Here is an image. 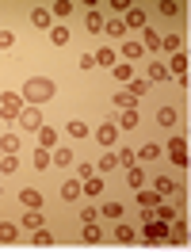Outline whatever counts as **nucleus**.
<instances>
[{"mask_svg":"<svg viewBox=\"0 0 191 252\" xmlns=\"http://www.w3.org/2000/svg\"><path fill=\"white\" fill-rule=\"evenodd\" d=\"M19 95H23V103L42 107L46 99H54V95H58V84H54L50 77H31L27 84H23V92H19Z\"/></svg>","mask_w":191,"mask_h":252,"instance_id":"f257e3e1","label":"nucleus"},{"mask_svg":"<svg viewBox=\"0 0 191 252\" xmlns=\"http://www.w3.org/2000/svg\"><path fill=\"white\" fill-rule=\"evenodd\" d=\"M23 107H27V103H23L19 92H0V119H12V123H16Z\"/></svg>","mask_w":191,"mask_h":252,"instance_id":"f03ea898","label":"nucleus"},{"mask_svg":"<svg viewBox=\"0 0 191 252\" xmlns=\"http://www.w3.org/2000/svg\"><path fill=\"white\" fill-rule=\"evenodd\" d=\"M142 241H145V245H157V241H168V221H160V218H145Z\"/></svg>","mask_w":191,"mask_h":252,"instance_id":"7ed1b4c3","label":"nucleus"},{"mask_svg":"<svg viewBox=\"0 0 191 252\" xmlns=\"http://www.w3.org/2000/svg\"><path fill=\"white\" fill-rule=\"evenodd\" d=\"M164 153H168V160H172L176 168H188V142L184 138H168V145H164Z\"/></svg>","mask_w":191,"mask_h":252,"instance_id":"20e7f679","label":"nucleus"},{"mask_svg":"<svg viewBox=\"0 0 191 252\" xmlns=\"http://www.w3.org/2000/svg\"><path fill=\"white\" fill-rule=\"evenodd\" d=\"M164 69H168V77H176L184 88H188V54L180 50V54H172L168 62H164Z\"/></svg>","mask_w":191,"mask_h":252,"instance_id":"39448f33","label":"nucleus"},{"mask_svg":"<svg viewBox=\"0 0 191 252\" xmlns=\"http://www.w3.org/2000/svg\"><path fill=\"white\" fill-rule=\"evenodd\" d=\"M42 206H27V214H23V218H19V229H27V233H31V229H42Z\"/></svg>","mask_w":191,"mask_h":252,"instance_id":"423d86ee","label":"nucleus"},{"mask_svg":"<svg viewBox=\"0 0 191 252\" xmlns=\"http://www.w3.org/2000/svg\"><path fill=\"white\" fill-rule=\"evenodd\" d=\"M123 16H127V19H123V27H134V31H145V27H149V23H145V12L138 8V4H130Z\"/></svg>","mask_w":191,"mask_h":252,"instance_id":"0eeeda50","label":"nucleus"},{"mask_svg":"<svg viewBox=\"0 0 191 252\" xmlns=\"http://www.w3.org/2000/svg\"><path fill=\"white\" fill-rule=\"evenodd\" d=\"M16 123H19V126H27V130H38V126H42V111L27 103V107L19 111V119H16Z\"/></svg>","mask_w":191,"mask_h":252,"instance_id":"6e6552de","label":"nucleus"},{"mask_svg":"<svg viewBox=\"0 0 191 252\" xmlns=\"http://www.w3.org/2000/svg\"><path fill=\"white\" fill-rule=\"evenodd\" d=\"M73 160H77V153L65 149V145H54V149H50V164H58V168H69Z\"/></svg>","mask_w":191,"mask_h":252,"instance_id":"1a4fd4ad","label":"nucleus"},{"mask_svg":"<svg viewBox=\"0 0 191 252\" xmlns=\"http://www.w3.org/2000/svg\"><path fill=\"white\" fill-rule=\"evenodd\" d=\"M168 225H172V229H168V245H188V221L172 218Z\"/></svg>","mask_w":191,"mask_h":252,"instance_id":"9d476101","label":"nucleus"},{"mask_svg":"<svg viewBox=\"0 0 191 252\" xmlns=\"http://www.w3.org/2000/svg\"><path fill=\"white\" fill-rule=\"evenodd\" d=\"M96 142H99V145H115V142H119V126H115V123H103L99 130H96Z\"/></svg>","mask_w":191,"mask_h":252,"instance_id":"9b49d317","label":"nucleus"},{"mask_svg":"<svg viewBox=\"0 0 191 252\" xmlns=\"http://www.w3.org/2000/svg\"><path fill=\"white\" fill-rule=\"evenodd\" d=\"M80 195H88V199L103 195V180H99V176H88V180H80Z\"/></svg>","mask_w":191,"mask_h":252,"instance_id":"f8f14e48","label":"nucleus"},{"mask_svg":"<svg viewBox=\"0 0 191 252\" xmlns=\"http://www.w3.org/2000/svg\"><path fill=\"white\" fill-rule=\"evenodd\" d=\"M111 103H115L119 111H134V107H138V95H130L127 88H123L119 95H111Z\"/></svg>","mask_w":191,"mask_h":252,"instance_id":"ddd939ff","label":"nucleus"},{"mask_svg":"<svg viewBox=\"0 0 191 252\" xmlns=\"http://www.w3.org/2000/svg\"><path fill=\"white\" fill-rule=\"evenodd\" d=\"M62 199H65V203H77V199H80V180H77V176L62 184Z\"/></svg>","mask_w":191,"mask_h":252,"instance_id":"4468645a","label":"nucleus"},{"mask_svg":"<svg viewBox=\"0 0 191 252\" xmlns=\"http://www.w3.org/2000/svg\"><path fill=\"white\" fill-rule=\"evenodd\" d=\"M38 145H42V149H54V145H58V130H54V126H38Z\"/></svg>","mask_w":191,"mask_h":252,"instance_id":"2eb2a0df","label":"nucleus"},{"mask_svg":"<svg viewBox=\"0 0 191 252\" xmlns=\"http://www.w3.org/2000/svg\"><path fill=\"white\" fill-rule=\"evenodd\" d=\"M31 23H34V27H46V31H50V27H54V16H50V8H34V12H31Z\"/></svg>","mask_w":191,"mask_h":252,"instance_id":"dca6fc26","label":"nucleus"},{"mask_svg":"<svg viewBox=\"0 0 191 252\" xmlns=\"http://www.w3.org/2000/svg\"><path fill=\"white\" fill-rule=\"evenodd\" d=\"M157 203H160V195H157V191H145V188H138V206H142V210H153Z\"/></svg>","mask_w":191,"mask_h":252,"instance_id":"f3484780","label":"nucleus"},{"mask_svg":"<svg viewBox=\"0 0 191 252\" xmlns=\"http://www.w3.org/2000/svg\"><path fill=\"white\" fill-rule=\"evenodd\" d=\"M160 153H164V145H157V142H145L142 149H138V160H157Z\"/></svg>","mask_w":191,"mask_h":252,"instance_id":"a211bd4d","label":"nucleus"},{"mask_svg":"<svg viewBox=\"0 0 191 252\" xmlns=\"http://www.w3.org/2000/svg\"><path fill=\"white\" fill-rule=\"evenodd\" d=\"M80 237H84L88 245H99V241H103V233H99V225H96V221H84V229H80Z\"/></svg>","mask_w":191,"mask_h":252,"instance_id":"6ab92c4d","label":"nucleus"},{"mask_svg":"<svg viewBox=\"0 0 191 252\" xmlns=\"http://www.w3.org/2000/svg\"><path fill=\"white\" fill-rule=\"evenodd\" d=\"M103 23H107V19H103V12H96V8L84 16V27H88L92 34H96V31H103Z\"/></svg>","mask_w":191,"mask_h":252,"instance_id":"aec40b11","label":"nucleus"},{"mask_svg":"<svg viewBox=\"0 0 191 252\" xmlns=\"http://www.w3.org/2000/svg\"><path fill=\"white\" fill-rule=\"evenodd\" d=\"M145 80H149V84H160V80H168V69H164V62H153V65H149V77H145Z\"/></svg>","mask_w":191,"mask_h":252,"instance_id":"412c9836","label":"nucleus"},{"mask_svg":"<svg viewBox=\"0 0 191 252\" xmlns=\"http://www.w3.org/2000/svg\"><path fill=\"white\" fill-rule=\"evenodd\" d=\"M69 38H73V34H69V27H62V23H58V27H50V42H54V46H65Z\"/></svg>","mask_w":191,"mask_h":252,"instance_id":"4be33fe9","label":"nucleus"},{"mask_svg":"<svg viewBox=\"0 0 191 252\" xmlns=\"http://www.w3.org/2000/svg\"><path fill=\"white\" fill-rule=\"evenodd\" d=\"M96 168H99V172H115V168H119V153H103V157L96 160Z\"/></svg>","mask_w":191,"mask_h":252,"instance_id":"5701e85b","label":"nucleus"},{"mask_svg":"<svg viewBox=\"0 0 191 252\" xmlns=\"http://www.w3.org/2000/svg\"><path fill=\"white\" fill-rule=\"evenodd\" d=\"M16 168H19V157H16V153H0V172L12 176Z\"/></svg>","mask_w":191,"mask_h":252,"instance_id":"b1692460","label":"nucleus"},{"mask_svg":"<svg viewBox=\"0 0 191 252\" xmlns=\"http://www.w3.org/2000/svg\"><path fill=\"white\" fill-rule=\"evenodd\" d=\"M160 50H164V54H180V50H184L180 34H164V38H160Z\"/></svg>","mask_w":191,"mask_h":252,"instance_id":"393cba45","label":"nucleus"},{"mask_svg":"<svg viewBox=\"0 0 191 252\" xmlns=\"http://www.w3.org/2000/svg\"><path fill=\"white\" fill-rule=\"evenodd\" d=\"M92 58H96V65H107V69H115V62H119V58H115V50H107V46L96 50Z\"/></svg>","mask_w":191,"mask_h":252,"instance_id":"a878e982","label":"nucleus"},{"mask_svg":"<svg viewBox=\"0 0 191 252\" xmlns=\"http://www.w3.org/2000/svg\"><path fill=\"white\" fill-rule=\"evenodd\" d=\"M176 191H180V188H176V184L168 180V176H160V180H157V195H160V199H172Z\"/></svg>","mask_w":191,"mask_h":252,"instance_id":"bb28decb","label":"nucleus"},{"mask_svg":"<svg viewBox=\"0 0 191 252\" xmlns=\"http://www.w3.org/2000/svg\"><path fill=\"white\" fill-rule=\"evenodd\" d=\"M19 203H23V206H42V195H38L34 188H23V191H19Z\"/></svg>","mask_w":191,"mask_h":252,"instance_id":"cd10ccee","label":"nucleus"},{"mask_svg":"<svg viewBox=\"0 0 191 252\" xmlns=\"http://www.w3.org/2000/svg\"><path fill=\"white\" fill-rule=\"evenodd\" d=\"M69 12H73V0H54L50 4V16H58V19H65Z\"/></svg>","mask_w":191,"mask_h":252,"instance_id":"c85d7f7f","label":"nucleus"},{"mask_svg":"<svg viewBox=\"0 0 191 252\" xmlns=\"http://www.w3.org/2000/svg\"><path fill=\"white\" fill-rule=\"evenodd\" d=\"M103 34H111V38H123V34H127L123 19H107V23H103Z\"/></svg>","mask_w":191,"mask_h":252,"instance_id":"c756f323","label":"nucleus"},{"mask_svg":"<svg viewBox=\"0 0 191 252\" xmlns=\"http://www.w3.org/2000/svg\"><path fill=\"white\" fill-rule=\"evenodd\" d=\"M65 130H69V138H88V123H80V119L65 123Z\"/></svg>","mask_w":191,"mask_h":252,"instance_id":"7c9ffc66","label":"nucleus"},{"mask_svg":"<svg viewBox=\"0 0 191 252\" xmlns=\"http://www.w3.org/2000/svg\"><path fill=\"white\" fill-rule=\"evenodd\" d=\"M134 237H138V233H134V229H130L127 221H119V229H115V241H119V245H130V241H134Z\"/></svg>","mask_w":191,"mask_h":252,"instance_id":"2f4dec72","label":"nucleus"},{"mask_svg":"<svg viewBox=\"0 0 191 252\" xmlns=\"http://www.w3.org/2000/svg\"><path fill=\"white\" fill-rule=\"evenodd\" d=\"M111 73H115V80H119V84H130V80H134V69H130V65H119V62H115Z\"/></svg>","mask_w":191,"mask_h":252,"instance_id":"473e14b6","label":"nucleus"},{"mask_svg":"<svg viewBox=\"0 0 191 252\" xmlns=\"http://www.w3.org/2000/svg\"><path fill=\"white\" fill-rule=\"evenodd\" d=\"M31 245L46 249V245H54V233H46V229H31Z\"/></svg>","mask_w":191,"mask_h":252,"instance_id":"72a5a7b5","label":"nucleus"},{"mask_svg":"<svg viewBox=\"0 0 191 252\" xmlns=\"http://www.w3.org/2000/svg\"><path fill=\"white\" fill-rule=\"evenodd\" d=\"M16 233H19L16 221H0V241H4V245H8V241H16Z\"/></svg>","mask_w":191,"mask_h":252,"instance_id":"f704fd0d","label":"nucleus"},{"mask_svg":"<svg viewBox=\"0 0 191 252\" xmlns=\"http://www.w3.org/2000/svg\"><path fill=\"white\" fill-rule=\"evenodd\" d=\"M134 164H138V153L123 145V153H119V168H134Z\"/></svg>","mask_w":191,"mask_h":252,"instance_id":"c9c22d12","label":"nucleus"},{"mask_svg":"<svg viewBox=\"0 0 191 252\" xmlns=\"http://www.w3.org/2000/svg\"><path fill=\"white\" fill-rule=\"evenodd\" d=\"M123 54H127V58H145V50H142V42H138V38L123 42Z\"/></svg>","mask_w":191,"mask_h":252,"instance_id":"e433bc0d","label":"nucleus"},{"mask_svg":"<svg viewBox=\"0 0 191 252\" xmlns=\"http://www.w3.org/2000/svg\"><path fill=\"white\" fill-rule=\"evenodd\" d=\"M31 160H34V168H50V149H42V145H38V149L31 153Z\"/></svg>","mask_w":191,"mask_h":252,"instance_id":"4c0bfd02","label":"nucleus"},{"mask_svg":"<svg viewBox=\"0 0 191 252\" xmlns=\"http://www.w3.org/2000/svg\"><path fill=\"white\" fill-rule=\"evenodd\" d=\"M153 214H157L160 221H172V218H176V206H168V203H157V206H153Z\"/></svg>","mask_w":191,"mask_h":252,"instance_id":"58836bf2","label":"nucleus"},{"mask_svg":"<svg viewBox=\"0 0 191 252\" xmlns=\"http://www.w3.org/2000/svg\"><path fill=\"white\" fill-rule=\"evenodd\" d=\"M157 123L160 126H176V107H160L157 111Z\"/></svg>","mask_w":191,"mask_h":252,"instance_id":"ea45409f","label":"nucleus"},{"mask_svg":"<svg viewBox=\"0 0 191 252\" xmlns=\"http://www.w3.org/2000/svg\"><path fill=\"white\" fill-rule=\"evenodd\" d=\"M0 149H4V153H19V138L16 134H4V138H0Z\"/></svg>","mask_w":191,"mask_h":252,"instance_id":"a19ab883","label":"nucleus"},{"mask_svg":"<svg viewBox=\"0 0 191 252\" xmlns=\"http://www.w3.org/2000/svg\"><path fill=\"white\" fill-rule=\"evenodd\" d=\"M149 88H153L149 80H130V84H127V92H130V95H145Z\"/></svg>","mask_w":191,"mask_h":252,"instance_id":"79ce46f5","label":"nucleus"},{"mask_svg":"<svg viewBox=\"0 0 191 252\" xmlns=\"http://www.w3.org/2000/svg\"><path fill=\"white\" fill-rule=\"evenodd\" d=\"M138 123H142V119H138V107L123 111V130H138Z\"/></svg>","mask_w":191,"mask_h":252,"instance_id":"37998d69","label":"nucleus"},{"mask_svg":"<svg viewBox=\"0 0 191 252\" xmlns=\"http://www.w3.org/2000/svg\"><path fill=\"white\" fill-rule=\"evenodd\" d=\"M127 180H130V188H142V184H145V172L134 164V168H127Z\"/></svg>","mask_w":191,"mask_h":252,"instance_id":"c03bdc74","label":"nucleus"},{"mask_svg":"<svg viewBox=\"0 0 191 252\" xmlns=\"http://www.w3.org/2000/svg\"><path fill=\"white\" fill-rule=\"evenodd\" d=\"M99 214H103V218H123V203H103Z\"/></svg>","mask_w":191,"mask_h":252,"instance_id":"a18cd8bd","label":"nucleus"},{"mask_svg":"<svg viewBox=\"0 0 191 252\" xmlns=\"http://www.w3.org/2000/svg\"><path fill=\"white\" fill-rule=\"evenodd\" d=\"M160 12L164 16H180V0H160Z\"/></svg>","mask_w":191,"mask_h":252,"instance_id":"49530a36","label":"nucleus"},{"mask_svg":"<svg viewBox=\"0 0 191 252\" xmlns=\"http://www.w3.org/2000/svg\"><path fill=\"white\" fill-rule=\"evenodd\" d=\"M88 176H96L92 172V160H80V164H77V180H88Z\"/></svg>","mask_w":191,"mask_h":252,"instance_id":"de8ad7c7","label":"nucleus"},{"mask_svg":"<svg viewBox=\"0 0 191 252\" xmlns=\"http://www.w3.org/2000/svg\"><path fill=\"white\" fill-rule=\"evenodd\" d=\"M16 46V34L12 31H0V50H12Z\"/></svg>","mask_w":191,"mask_h":252,"instance_id":"09e8293b","label":"nucleus"},{"mask_svg":"<svg viewBox=\"0 0 191 252\" xmlns=\"http://www.w3.org/2000/svg\"><path fill=\"white\" fill-rule=\"evenodd\" d=\"M77 65H80V69H96V58H92V54H80Z\"/></svg>","mask_w":191,"mask_h":252,"instance_id":"8fccbe9b","label":"nucleus"},{"mask_svg":"<svg viewBox=\"0 0 191 252\" xmlns=\"http://www.w3.org/2000/svg\"><path fill=\"white\" fill-rule=\"evenodd\" d=\"M0 153H4V149H0Z\"/></svg>","mask_w":191,"mask_h":252,"instance_id":"3c124183","label":"nucleus"}]
</instances>
